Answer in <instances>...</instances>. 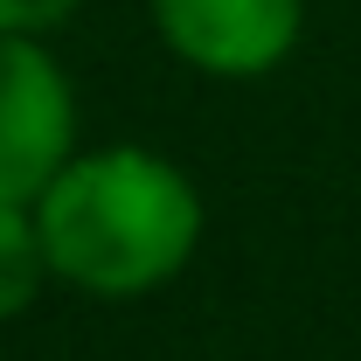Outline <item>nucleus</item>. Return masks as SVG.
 Instances as JSON below:
<instances>
[{"label": "nucleus", "instance_id": "f257e3e1", "mask_svg": "<svg viewBox=\"0 0 361 361\" xmlns=\"http://www.w3.org/2000/svg\"><path fill=\"white\" fill-rule=\"evenodd\" d=\"M35 223H42L49 278L90 299H146L174 285L202 250L209 202L167 153L111 139L70 153V167L35 202Z\"/></svg>", "mask_w": 361, "mask_h": 361}, {"label": "nucleus", "instance_id": "f03ea898", "mask_svg": "<svg viewBox=\"0 0 361 361\" xmlns=\"http://www.w3.org/2000/svg\"><path fill=\"white\" fill-rule=\"evenodd\" d=\"M77 153V90L42 35H0V202L35 209Z\"/></svg>", "mask_w": 361, "mask_h": 361}, {"label": "nucleus", "instance_id": "7ed1b4c3", "mask_svg": "<svg viewBox=\"0 0 361 361\" xmlns=\"http://www.w3.org/2000/svg\"><path fill=\"white\" fill-rule=\"evenodd\" d=\"M146 14L174 63L223 84L271 77L306 35V0H146Z\"/></svg>", "mask_w": 361, "mask_h": 361}, {"label": "nucleus", "instance_id": "20e7f679", "mask_svg": "<svg viewBox=\"0 0 361 361\" xmlns=\"http://www.w3.org/2000/svg\"><path fill=\"white\" fill-rule=\"evenodd\" d=\"M49 285V250L42 223L21 202H0V319H21Z\"/></svg>", "mask_w": 361, "mask_h": 361}, {"label": "nucleus", "instance_id": "39448f33", "mask_svg": "<svg viewBox=\"0 0 361 361\" xmlns=\"http://www.w3.org/2000/svg\"><path fill=\"white\" fill-rule=\"evenodd\" d=\"M84 0H0V35H56Z\"/></svg>", "mask_w": 361, "mask_h": 361}]
</instances>
